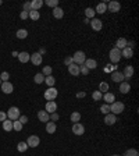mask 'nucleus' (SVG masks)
<instances>
[{
  "label": "nucleus",
  "mask_w": 139,
  "mask_h": 156,
  "mask_svg": "<svg viewBox=\"0 0 139 156\" xmlns=\"http://www.w3.org/2000/svg\"><path fill=\"white\" fill-rule=\"evenodd\" d=\"M124 109H125V105L123 102H113L110 105V113L114 114V116H117V114H121L124 112Z\"/></svg>",
  "instance_id": "obj_1"
},
{
  "label": "nucleus",
  "mask_w": 139,
  "mask_h": 156,
  "mask_svg": "<svg viewBox=\"0 0 139 156\" xmlns=\"http://www.w3.org/2000/svg\"><path fill=\"white\" fill-rule=\"evenodd\" d=\"M85 60H86V54H85V52H82V50H77L74 53V56H72V61H74L77 66H82L85 63Z\"/></svg>",
  "instance_id": "obj_2"
},
{
  "label": "nucleus",
  "mask_w": 139,
  "mask_h": 156,
  "mask_svg": "<svg viewBox=\"0 0 139 156\" xmlns=\"http://www.w3.org/2000/svg\"><path fill=\"white\" fill-rule=\"evenodd\" d=\"M43 96H45V99L46 100H54L56 98L59 96V91L54 88V86H50V88H48L46 91H45V93H43Z\"/></svg>",
  "instance_id": "obj_3"
},
{
  "label": "nucleus",
  "mask_w": 139,
  "mask_h": 156,
  "mask_svg": "<svg viewBox=\"0 0 139 156\" xmlns=\"http://www.w3.org/2000/svg\"><path fill=\"white\" fill-rule=\"evenodd\" d=\"M109 56H110V60H111V63L117 64L118 61L121 60V50H120V49H117V48H113L111 50H110Z\"/></svg>",
  "instance_id": "obj_4"
},
{
  "label": "nucleus",
  "mask_w": 139,
  "mask_h": 156,
  "mask_svg": "<svg viewBox=\"0 0 139 156\" xmlns=\"http://www.w3.org/2000/svg\"><path fill=\"white\" fill-rule=\"evenodd\" d=\"M7 118L11 120V121L18 120V118H20V109L16 108V106H11V108L9 109V112H7Z\"/></svg>",
  "instance_id": "obj_5"
},
{
  "label": "nucleus",
  "mask_w": 139,
  "mask_h": 156,
  "mask_svg": "<svg viewBox=\"0 0 139 156\" xmlns=\"http://www.w3.org/2000/svg\"><path fill=\"white\" fill-rule=\"evenodd\" d=\"M25 142H27L28 148H36V146L39 145L40 140H39L38 135H31V137H28V140L25 141Z\"/></svg>",
  "instance_id": "obj_6"
},
{
  "label": "nucleus",
  "mask_w": 139,
  "mask_h": 156,
  "mask_svg": "<svg viewBox=\"0 0 139 156\" xmlns=\"http://www.w3.org/2000/svg\"><path fill=\"white\" fill-rule=\"evenodd\" d=\"M123 73V76H124V80H131L132 77H134V73H135V70H134V67L132 66H125V68H124V71H121Z\"/></svg>",
  "instance_id": "obj_7"
},
{
  "label": "nucleus",
  "mask_w": 139,
  "mask_h": 156,
  "mask_svg": "<svg viewBox=\"0 0 139 156\" xmlns=\"http://www.w3.org/2000/svg\"><path fill=\"white\" fill-rule=\"evenodd\" d=\"M71 131H72V134H75V135H82L85 132V127H84V124H81V123H74Z\"/></svg>",
  "instance_id": "obj_8"
},
{
  "label": "nucleus",
  "mask_w": 139,
  "mask_h": 156,
  "mask_svg": "<svg viewBox=\"0 0 139 156\" xmlns=\"http://www.w3.org/2000/svg\"><path fill=\"white\" fill-rule=\"evenodd\" d=\"M0 88H1L3 93H6V95H10V93H13V91H14V86H13V84H11V82H9V81L1 82Z\"/></svg>",
  "instance_id": "obj_9"
},
{
  "label": "nucleus",
  "mask_w": 139,
  "mask_h": 156,
  "mask_svg": "<svg viewBox=\"0 0 139 156\" xmlns=\"http://www.w3.org/2000/svg\"><path fill=\"white\" fill-rule=\"evenodd\" d=\"M107 10L110 11V13H118V11L121 10V4H120V1H116V0L110 1L109 6H107Z\"/></svg>",
  "instance_id": "obj_10"
},
{
  "label": "nucleus",
  "mask_w": 139,
  "mask_h": 156,
  "mask_svg": "<svg viewBox=\"0 0 139 156\" xmlns=\"http://www.w3.org/2000/svg\"><path fill=\"white\" fill-rule=\"evenodd\" d=\"M29 61H31L33 66H40L42 64V61H43V56L36 52V53L31 54V60H29Z\"/></svg>",
  "instance_id": "obj_11"
},
{
  "label": "nucleus",
  "mask_w": 139,
  "mask_h": 156,
  "mask_svg": "<svg viewBox=\"0 0 139 156\" xmlns=\"http://www.w3.org/2000/svg\"><path fill=\"white\" fill-rule=\"evenodd\" d=\"M89 24H91V27L93 31H100L103 28V22H102V20H99V18H92Z\"/></svg>",
  "instance_id": "obj_12"
},
{
  "label": "nucleus",
  "mask_w": 139,
  "mask_h": 156,
  "mask_svg": "<svg viewBox=\"0 0 139 156\" xmlns=\"http://www.w3.org/2000/svg\"><path fill=\"white\" fill-rule=\"evenodd\" d=\"M45 110L48 112L49 114L54 113L56 110H57V103L54 102V100H49V102H46V106H45Z\"/></svg>",
  "instance_id": "obj_13"
},
{
  "label": "nucleus",
  "mask_w": 139,
  "mask_h": 156,
  "mask_svg": "<svg viewBox=\"0 0 139 156\" xmlns=\"http://www.w3.org/2000/svg\"><path fill=\"white\" fill-rule=\"evenodd\" d=\"M117 123V116H114V114L109 113L104 116V124L106 125H114V124Z\"/></svg>",
  "instance_id": "obj_14"
},
{
  "label": "nucleus",
  "mask_w": 139,
  "mask_h": 156,
  "mask_svg": "<svg viewBox=\"0 0 139 156\" xmlns=\"http://www.w3.org/2000/svg\"><path fill=\"white\" fill-rule=\"evenodd\" d=\"M38 118H39L42 123H48V121H50V114H49L46 110H39V112H38Z\"/></svg>",
  "instance_id": "obj_15"
},
{
  "label": "nucleus",
  "mask_w": 139,
  "mask_h": 156,
  "mask_svg": "<svg viewBox=\"0 0 139 156\" xmlns=\"http://www.w3.org/2000/svg\"><path fill=\"white\" fill-rule=\"evenodd\" d=\"M102 99L106 102V105H111L113 102H116V96H114V93H111V92H106V93H103Z\"/></svg>",
  "instance_id": "obj_16"
},
{
  "label": "nucleus",
  "mask_w": 139,
  "mask_h": 156,
  "mask_svg": "<svg viewBox=\"0 0 139 156\" xmlns=\"http://www.w3.org/2000/svg\"><path fill=\"white\" fill-rule=\"evenodd\" d=\"M111 80L114 81V82H120V84H121V82H123L124 81V76H123V73H121V71H113L111 73Z\"/></svg>",
  "instance_id": "obj_17"
},
{
  "label": "nucleus",
  "mask_w": 139,
  "mask_h": 156,
  "mask_svg": "<svg viewBox=\"0 0 139 156\" xmlns=\"http://www.w3.org/2000/svg\"><path fill=\"white\" fill-rule=\"evenodd\" d=\"M18 60H20V63H28L29 60H31V54L28 53V52H20L18 53Z\"/></svg>",
  "instance_id": "obj_18"
},
{
  "label": "nucleus",
  "mask_w": 139,
  "mask_h": 156,
  "mask_svg": "<svg viewBox=\"0 0 139 156\" xmlns=\"http://www.w3.org/2000/svg\"><path fill=\"white\" fill-rule=\"evenodd\" d=\"M68 73L71 74V76H74V77L79 76V74H81V73H79V66H77L75 63H72L71 66H68Z\"/></svg>",
  "instance_id": "obj_19"
},
{
  "label": "nucleus",
  "mask_w": 139,
  "mask_h": 156,
  "mask_svg": "<svg viewBox=\"0 0 139 156\" xmlns=\"http://www.w3.org/2000/svg\"><path fill=\"white\" fill-rule=\"evenodd\" d=\"M129 91H131V84H129L128 81H123L120 84V92L121 93H128Z\"/></svg>",
  "instance_id": "obj_20"
},
{
  "label": "nucleus",
  "mask_w": 139,
  "mask_h": 156,
  "mask_svg": "<svg viewBox=\"0 0 139 156\" xmlns=\"http://www.w3.org/2000/svg\"><path fill=\"white\" fill-rule=\"evenodd\" d=\"M84 64L88 67V70L91 71V70H95V68L97 67V61H96L95 59H86Z\"/></svg>",
  "instance_id": "obj_21"
},
{
  "label": "nucleus",
  "mask_w": 139,
  "mask_h": 156,
  "mask_svg": "<svg viewBox=\"0 0 139 156\" xmlns=\"http://www.w3.org/2000/svg\"><path fill=\"white\" fill-rule=\"evenodd\" d=\"M121 57H125V59H132L134 57V50L129 48H124L121 50Z\"/></svg>",
  "instance_id": "obj_22"
},
{
  "label": "nucleus",
  "mask_w": 139,
  "mask_h": 156,
  "mask_svg": "<svg viewBox=\"0 0 139 156\" xmlns=\"http://www.w3.org/2000/svg\"><path fill=\"white\" fill-rule=\"evenodd\" d=\"M53 17L56 18V20L63 18V17H64V10H63L61 7H54L53 9Z\"/></svg>",
  "instance_id": "obj_23"
},
{
  "label": "nucleus",
  "mask_w": 139,
  "mask_h": 156,
  "mask_svg": "<svg viewBox=\"0 0 139 156\" xmlns=\"http://www.w3.org/2000/svg\"><path fill=\"white\" fill-rule=\"evenodd\" d=\"M56 130H57L56 123H53V121H48V123H46V132H48V134H54Z\"/></svg>",
  "instance_id": "obj_24"
},
{
  "label": "nucleus",
  "mask_w": 139,
  "mask_h": 156,
  "mask_svg": "<svg viewBox=\"0 0 139 156\" xmlns=\"http://www.w3.org/2000/svg\"><path fill=\"white\" fill-rule=\"evenodd\" d=\"M107 11V4L103 1V3H99V4L96 6V9H95V13H97V14H104Z\"/></svg>",
  "instance_id": "obj_25"
},
{
  "label": "nucleus",
  "mask_w": 139,
  "mask_h": 156,
  "mask_svg": "<svg viewBox=\"0 0 139 156\" xmlns=\"http://www.w3.org/2000/svg\"><path fill=\"white\" fill-rule=\"evenodd\" d=\"M127 39L125 38H120V39H117V42H116V48L117 49H120V50H123L124 48H127Z\"/></svg>",
  "instance_id": "obj_26"
},
{
  "label": "nucleus",
  "mask_w": 139,
  "mask_h": 156,
  "mask_svg": "<svg viewBox=\"0 0 139 156\" xmlns=\"http://www.w3.org/2000/svg\"><path fill=\"white\" fill-rule=\"evenodd\" d=\"M95 9H92V7H86L85 9V18L88 20H92V18H95Z\"/></svg>",
  "instance_id": "obj_27"
},
{
  "label": "nucleus",
  "mask_w": 139,
  "mask_h": 156,
  "mask_svg": "<svg viewBox=\"0 0 139 156\" xmlns=\"http://www.w3.org/2000/svg\"><path fill=\"white\" fill-rule=\"evenodd\" d=\"M28 17L32 20V21H38L39 18H40V13L38 10H31L29 13H28Z\"/></svg>",
  "instance_id": "obj_28"
},
{
  "label": "nucleus",
  "mask_w": 139,
  "mask_h": 156,
  "mask_svg": "<svg viewBox=\"0 0 139 156\" xmlns=\"http://www.w3.org/2000/svg\"><path fill=\"white\" fill-rule=\"evenodd\" d=\"M43 6V1L42 0H32L31 1V10H38L39 11V9Z\"/></svg>",
  "instance_id": "obj_29"
},
{
  "label": "nucleus",
  "mask_w": 139,
  "mask_h": 156,
  "mask_svg": "<svg viewBox=\"0 0 139 156\" xmlns=\"http://www.w3.org/2000/svg\"><path fill=\"white\" fill-rule=\"evenodd\" d=\"M3 130L7 131V132H10L11 130H13V121L9 120V118H6L4 121H3Z\"/></svg>",
  "instance_id": "obj_30"
},
{
  "label": "nucleus",
  "mask_w": 139,
  "mask_h": 156,
  "mask_svg": "<svg viewBox=\"0 0 139 156\" xmlns=\"http://www.w3.org/2000/svg\"><path fill=\"white\" fill-rule=\"evenodd\" d=\"M70 120H71V123H79L81 113H79V112H72L71 116H70Z\"/></svg>",
  "instance_id": "obj_31"
},
{
  "label": "nucleus",
  "mask_w": 139,
  "mask_h": 156,
  "mask_svg": "<svg viewBox=\"0 0 139 156\" xmlns=\"http://www.w3.org/2000/svg\"><path fill=\"white\" fill-rule=\"evenodd\" d=\"M17 38L18 39H25L28 36V31L27 29H24V28H21V29H18V31H17Z\"/></svg>",
  "instance_id": "obj_32"
},
{
  "label": "nucleus",
  "mask_w": 139,
  "mask_h": 156,
  "mask_svg": "<svg viewBox=\"0 0 139 156\" xmlns=\"http://www.w3.org/2000/svg\"><path fill=\"white\" fill-rule=\"evenodd\" d=\"M109 89H110V86H109V84H107V82L102 81V82L99 84V91L102 92V93H106V92H109Z\"/></svg>",
  "instance_id": "obj_33"
},
{
  "label": "nucleus",
  "mask_w": 139,
  "mask_h": 156,
  "mask_svg": "<svg viewBox=\"0 0 139 156\" xmlns=\"http://www.w3.org/2000/svg\"><path fill=\"white\" fill-rule=\"evenodd\" d=\"M28 149V145H27V142H24V141H21V142H18V145H17V151L18 152H27Z\"/></svg>",
  "instance_id": "obj_34"
},
{
  "label": "nucleus",
  "mask_w": 139,
  "mask_h": 156,
  "mask_svg": "<svg viewBox=\"0 0 139 156\" xmlns=\"http://www.w3.org/2000/svg\"><path fill=\"white\" fill-rule=\"evenodd\" d=\"M45 82L48 84L49 88H50V86H54V84H56V78H54L53 76H48V77H45Z\"/></svg>",
  "instance_id": "obj_35"
},
{
  "label": "nucleus",
  "mask_w": 139,
  "mask_h": 156,
  "mask_svg": "<svg viewBox=\"0 0 139 156\" xmlns=\"http://www.w3.org/2000/svg\"><path fill=\"white\" fill-rule=\"evenodd\" d=\"M33 81H35L36 84H42V82H45V76H43L42 73H38V74H35V77H33Z\"/></svg>",
  "instance_id": "obj_36"
},
{
  "label": "nucleus",
  "mask_w": 139,
  "mask_h": 156,
  "mask_svg": "<svg viewBox=\"0 0 139 156\" xmlns=\"http://www.w3.org/2000/svg\"><path fill=\"white\" fill-rule=\"evenodd\" d=\"M22 127H24V125H22L18 120H14V121H13V130H14V131H18V132H20L22 130Z\"/></svg>",
  "instance_id": "obj_37"
},
{
  "label": "nucleus",
  "mask_w": 139,
  "mask_h": 156,
  "mask_svg": "<svg viewBox=\"0 0 139 156\" xmlns=\"http://www.w3.org/2000/svg\"><path fill=\"white\" fill-rule=\"evenodd\" d=\"M102 98H103V93L100 91H95L93 92V93H92V99H93V100H102Z\"/></svg>",
  "instance_id": "obj_38"
},
{
  "label": "nucleus",
  "mask_w": 139,
  "mask_h": 156,
  "mask_svg": "<svg viewBox=\"0 0 139 156\" xmlns=\"http://www.w3.org/2000/svg\"><path fill=\"white\" fill-rule=\"evenodd\" d=\"M123 156H139V152L136 151V149H134V148H132V149H127V151H125V153H124Z\"/></svg>",
  "instance_id": "obj_39"
},
{
  "label": "nucleus",
  "mask_w": 139,
  "mask_h": 156,
  "mask_svg": "<svg viewBox=\"0 0 139 156\" xmlns=\"http://www.w3.org/2000/svg\"><path fill=\"white\" fill-rule=\"evenodd\" d=\"M52 71H53V68H52L50 66H45V67H43V70H42V74H43L45 77L52 76Z\"/></svg>",
  "instance_id": "obj_40"
},
{
  "label": "nucleus",
  "mask_w": 139,
  "mask_h": 156,
  "mask_svg": "<svg viewBox=\"0 0 139 156\" xmlns=\"http://www.w3.org/2000/svg\"><path fill=\"white\" fill-rule=\"evenodd\" d=\"M100 112H102L104 116H106V114H109V113H110V105H106V103H104V105H102V106H100Z\"/></svg>",
  "instance_id": "obj_41"
},
{
  "label": "nucleus",
  "mask_w": 139,
  "mask_h": 156,
  "mask_svg": "<svg viewBox=\"0 0 139 156\" xmlns=\"http://www.w3.org/2000/svg\"><path fill=\"white\" fill-rule=\"evenodd\" d=\"M104 71H107V73H113V71H117V66L116 64H107L106 68H104Z\"/></svg>",
  "instance_id": "obj_42"
},
{
  "label": "nucleus",
  "mask_w": 139,
  "mask_h": 156,
  "mask_svg": "<svg viewBox=\"0 0 139 156\" xmlns=\"http://www.w3.org/2000/svg\"><path fill=\"white\" fill-rule=\"evenodd\" d=\"M9 78H10V74H9L7 71H3V73L0 74V80H1V82H6V81H9Z\"/></svg>",
  "instance_id": "obj_43"
},
{
  "label": "nucleus",
  "mask_w": 139,
  "mask_h": 156,
  "mask_svg": "<svg viewBox=\"0 0 139 156\" xmlns=\"http://www.w3.org/2000/svg\"><path fill=\"white\" fill-rule=\"evenodd\" d=\"M46 4L49 6V7H59V0H48L46 1Z\"/></svg>",
  "instance_id": "obj_44"
},
{
  "label": "nucleus",
  "mask_w": 139,
  "mask_h": 156,
  "mask_svg": "<svg viewBox=\"0 0 139 156\" xmlns=\"http://www.w3.org/2000/svg\"><path fill=\"white\" fill-rule=\"evenodd\" d=\"M79 73L84 74V76H88V74H89V70H88V67H86L85 64H82V66H79Z\"/></svg>",
  "instance_id": "obj_45"
},
{
  "label": "nucleus",
  "mask_w": 139,
  "mask_h": 156,
  "mask_svg": "<svg viewBox=\"0 0 139 156\" xmlns=\"http://www.w3.org/2000/svg\"><path fill=\"white\" fill-rule=\"evenodd\" d=\"M22 9H24L22 11H25V13H29V11H31V1H25V3L22 4Z\"/></svg>",
  "instance_id": "obj_46"
},
{
  "label": "nucleus",
  "mask_w": 139,
  "mask_h": 156,
  "mask_svg": "<svg viewBox=\"0 0 139 156\" xmlns=\"http://www.w3.org/2000/svg\"><path fill=\"white\" fill-rule=\"evenodd\" d=\"M59 118H60V116H59V113H57V112H54V113L50 114V121H53V123H56Z\"/></svg>",
  "instance_id": "obj_47"
},
{
  "label": "nucleus",
  "mask_w": 139,
  "mask_h": 156,
  "mask_svg": "<svg viewBox=\"0 0 139 156\" xmlns=\"http://www.w3.org/2000/svg\"><path fill=\"white\" fill-rule=\"evenodd\" d=\"M72 63H74V61H72V56H67V57H64V64L67 66V67L71 66Z\"/></svg>",
  "instance_id": "obj_48"
},
{
  "label": "nucleus",
  "mask_w": 139,
  "mask_h": 156,
  "mask_svg": "<svg viewBox=\"0 0 139 156\" xmlns=\"http://www.w3.org/2000/svg\"><path fill=\"white\" fill-rule=\"evenodd\" d=\"M18 121H20V123H21L22 125H24L25 123H28V117H27V116H20V118H18Z\"/></svg>",
  "instance_id": "obj_49"
},
{
  "label": "nucleus",
  "mask_w": 139,
  "mask_h": 156,
  "mask_svg": "<svg viewBox=\"0 0 139 156\" xmlns=\"http://www.w3.org/2000/svg\"><path fill=\"white\" fill-rule=\"evenodd\" d=\"M6 118H7V113H6V112H0V121L3 123Z\"/></svg>",
  "instance_id": "obj_50"
},
{
  "label": "nucleus",
  "mask_w": 139,
  "mask_h": 156,
  "mask_svg": "<svg viewBox=\"0 0 139 156\" xmlns=\"http://www.w3.org/2000/svg\"><path fill=\"white\" fill-rule=\"evenodd\" d=\"M20 18H21V20H27V18H28V13H25V11H21V14H20Z\"/></svg>",
  "instance_id": "obj_51"
},
{
  "label": "nucleus",
  "mask_w": 139,
  "mask_h": 156,
  "mask_svg": "<svg viewBox=\"0 0 139 156\" xmlns=\"http://www.w3.org/2000/svg\"><path fill=\"white\" fill-rule=\"evenodd\" d=\"M75 96L78 98V99H82V98H85V96H86V93H85V92H78V93H77Z\"/></svg>",
  "instance_id": "obj_52"
},
{
  "label": "nucleus",
  "mask_w": 139,
  "mask_h": 156,
  "mask_svg": "<svg viewBox=\"0 0 139 156\" xmlns=\"http://www.w3.org/2000/svg\"><path fill=\"white\" fill-rule=\"evenodd\" d=\"M38 53H39V54H42V56H43V54L46 53V49H45V48H40V50H39Z\"/></svg>",
  "instance_id": "obj_53"
},
{
  "label": "nucleus",
  "mask_w": 139,
  "mask_h": 156,
  "mask_svg": "<svg viewBox=\"0 0 139 156\" xmlns=\"http://www.w3.org/2000/svg\"><path fill=\"white\" fill-rule=\"evenodd\" d=\"M13 56H14V57H18V52H13Z\"/></svg>",
  "instance_id": "obj_54"
},
{
  "label": "nucleus",
  "mask_w": 139,
  "mask_h": 156,
  "mask_svg": "<svg viewBox=\"0 0 139 156\" xmlns=\"http://www.w3.org/2000/svg\"><path fill=\"white\" fill-rule=\"evenodd\" d=\"M84 22H85V24H89V22H91V20H88V18H85V20H84Z\"/></svg>",
  "instance_id": "obj_55"
},
{
  "label": "nucleus",
  "mask_w": 139,
  "mask_h": 156,
  "mask_svg": "<svg viewBox=\"0 0 139 156\" xmlns=\"http://www.w3.org/2000/svg\"><path fill=\"white\" fill-rule=\"evenodd\" d=\"M1 4H3V1H1V0H0V6H1Z\"/></svg>",
  "instance_id": "obj_56"
},
{
  "label": "nucleus",
  "mask_w": 139,
  "mask_h": 156,
  "mask_svg": "<svg viewBox=\"0 0 139 156\" xmlns=\"http://www.w3.org/2000/svg\"><path fill=\"white\" fill-rule=\"evenodd\" d=\"M113 156H120V155H113Z\"/></svg>",
  "instance_id": "obj_57"
},
{
  "label": "nucleus",
  "mask_w": 139,
  "mask_h": 156,
  "mask_svg": "<svg viewBox=\"0 0 139 156\" xmlns=\"http://www.w3.org/2000/svg\"><path fill=\"white\" fill-rule=\"evenodd\" d=\"M0 85H1V80H0Z\"/></svg>",
  "instance_id": "obj_58"
}]
</instances>
